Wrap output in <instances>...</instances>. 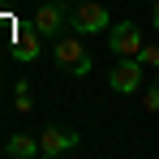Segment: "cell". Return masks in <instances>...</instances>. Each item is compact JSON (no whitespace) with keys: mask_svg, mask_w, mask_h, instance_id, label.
Masks as SVG:
<instances>
[{"mask_svg":"<svg viewBox=\"0 0 159 159\" xmlns=\"http://www.w3.org/2000/svg\"><path fill=\"white\" fill-rule=\"evenodd\" d=\"M65 26H69V9H65V0H48V4L34 9V30H39L43 39H60Z\"/></svg>","mask_w":159,"mask_h":159,"instance_id":"cell-4","label":"cell"},{"mask_svg":"<svg viewBox=\"0 0 159 159\" xmlns=\"http://www.w3.org/2000/svg\"><path fill=\"white\" fill-rule=\"evenodd\" d=\"M13 107H17V112H30V107H34V99H30V82H17V86H13Z\"/></svg>","mask_w":159,"mask_h":159,"instance_id":"cell-9","label":"cell"},{"mask_svg":"<svg viewBox=\"0 0 159 159\" xmlns=\"http://www.w3.org/2000/svg\"><path fill=\"white\" fill-rule=\"evenodd\" d=\"M56 69L69 73V78H86L90 73V52H86V43L78 39V30L56 39Z\"/></svg>","mask_w":159,"mask_h":159,"instance_id":"cell-1","label":"cell"},{"mask_svg":"<svg viewBox=\"0 0 159 159\" xmlns=\"http://www.w3.org/2000/svg\"><path fill=\"white\" fill-rule=\"evenodd\" d=\"M151 26L159 30V0H155V9H151Z\"/></svg>","mask_w":159,"mask_h":159,"instance_id":"cell-12","label":"cell"},{"mask_svg":"<svg viewBox=\"0 0 159 159\" xmlns=\"http://www.w3.org/2000/svg\"><path fill=\"white\" fill-rule=\"evenodd\" d=\"M138 60H142V65H151V69H159V43H142Z\"/></svg>","mask_w":159,"mask_h":159,"instance_id":"cell-11","label":"cell"},{"mask_svg":"<svg viewBox=\"0 0 159 159\" xmlns=\"http://www.w3.org/2000/svg\"><path fill=\"white\" fill-rule=\"evenodd\" d=\"M78 146V129H65V125H48V129L39 133V151L48 159H56V155H65V151H73Z\"/></svg>","mask_w":159,"mask_h":159,"instance_id":"cell-5","label":"cell"},{"mask_svg":"<svg viewBox=\"0 0 159 159\" xmlns=\"http://www.w3.org/2000/svg\"><path fill=\"white\" fill-rule=\"evenodd\" d=\"M69 26L78 30V34H99L103 26H112V17H107L103 4H95V0H78L73 13H69Z\"/></svg>","mask_w":159,"mask_h":159,"instance_id":"cell-3","label":"cell"},{"mask_svg":"<svg viewBox=\"0 0 159 159\" xmlns=\"http://www.w3.org/2000/svg\"><path fill=\"white\" fill-rule=\"evenodd\" d=\"M142 60L138 56H120L116 65H112V73H107V86L116 90V95H138L142 90Z\"/></svg>","mask_w":159,"mask_h":159,"instance_id":"cell-2","label":"cell"},{"mask_svg":"<svg viewBox=\"0 0 159 159\" xmlns=\"http://www.w3.org/2000/svg\"><path fill=\"white\" fill-rule=\"evenodd\" d=\"M69 4H78V0H69Z\"/></svg>","mask_w":159,"mask_h":159,"instance_id":"cell-13","label":"cell"},{"mask_svg":"<svg viewBox=\"0 0 159 159\" xmlns=\"http://www.w3.org/2000/svg\"><path fill=\"white\" fill-rule=\"evenodd\" d=\"M4 155H9V159H34V155H43V151H39V142H34V138L13 133V138L4 142Z\"/></svg>","mask_w":159,"mask_h":159,"instance_id":"cell-7","label":"cell"},{"mask_svg":"<svg viewBox=\"0 0 159 159\" xmlns=\"http://www.w3.org/2000/svg\"><path fill=\"white\" fill-rule=\"evenodd\" d=\"M107 48L116 56H138L142 52V30H138V22H116L112 34H107Z\"/></svg>","mask_w":159,"mask_h":159,"instance_id":"cell-6","label":"cell"},{"mask_svg":"<svg viewBox=\"0 0 159 159\" xmlns=\"http://www.w3.org/2000/svg\"><path fill=\"white\" fill-rule=\"evenodd\" d=\"M142 112H159V78L146 86V95H142Z\"/></svg>","mask_w":159,"mask_h":159,"instance_id":"cell-10","label":"cell"},{"mask_svg":"<svg viewBox=\"0 0 159 159\" xmlns=\"http://www.w3.org/2000/svg\"><path fill=\"white\" fill-rule=\"evenodd\" d=\"M39 39H43V34H39V30H34V34H22V43H17V56H22V60H30V56H39Z\"/></svg>","mask_w":159,"mask_h":159,"instance_id":"cell-8","label":"cell"}]
</instances>
